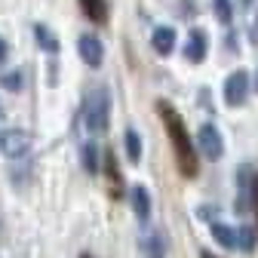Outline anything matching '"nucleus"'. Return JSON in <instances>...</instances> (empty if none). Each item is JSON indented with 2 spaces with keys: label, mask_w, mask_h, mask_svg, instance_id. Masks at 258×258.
I'll list each match as a JSON object with an SVG mask.
<instances>
[{
  "label": "nucleus",
  "mask_w": 258,
  "mask_h": 258,
  "mask_svg": "<svg viewBox=\"0 0 258 258\" xmlns=\"http://www.w3.org/2000/svg\"><path fill=\"white\" fill-rule=\"evenodd\" d=\"M157 114H160V120H163V129H166V136H169V145H172V154H175L178 172H181L184 178H197V172H200L197 145H194V139H190V133H187L181 114H178L166 99L157 102Z\"/></svg>",
  "instance_id": "nucleus-1"
},
{
  "label": "nucleus",
  "mask_w": 258,
  "mask_h": 258,
  "mask_svg": "<svg viewBox=\"0 0 258 258\" xmlns=\"http://www.w3.org/2000/svg\"><path fill=\"white\" fill-rule=\"evenodd\" d=\"M80 117H83L89 133H105L111 126V92H108V86H95L86 92Z\"/></svg>",
  "instance_id": "nucleus-2"
},
{
  "label": "nucleus",
  "mask_w": 258,
  "mask_h": 258,
  "mask_svg": "<svg viewBox=\"0 0 258 258\" xmlns=\"http://www.w3.org/2000/svg\"><path fill=\"white\" fill-rule=\"evenodd\" d=\"M221 95H224V105H228V108H240L246 102V95H249V71H243V68L231 71L228 77H224Z\"/></svg>",
  "instance_id": "nucleus-3"
},
{
  "label": "nucleus",
  "mask_w": 258,
  "mask_h": 258,
  "mask_svg": "<svg viewBox=\"0 0 258 258\" xmlns=\"http://www.w3.org/2000/svg\"><path fill=\"white\" fill-rule=\"evenodd\" d=\"M31 151V136L25 129H0V154L10 157V160H19V157H28Z\"/></svg>",
  "instance_id": "nucleus-4"
},
{
  "label": "nucleus",
  "mask_w": 258,
  "mask_h": 258,
  "mask_svg": "<svg viewBox=\"0 0 258 258\" xmlns=\"http://www.w3.org/2000/svg\"><path fill=\"white\" fill-rule=\"evenodd\" d=\"M197 148H200V154H203L206 160H221V154H224V139H221V133H218L212 123H203V126L197 129Z\"/></svg>",
  "instance_id": "nucleus-5"
},
{
  "label": "nucleus",
  "mask_w": 258,
  "mask_h": 258,
  "mask_svg": "<svg viewBox=\"0 0 258 258\" xmlns=\"http://www.w3.org/2000/svg\"><path fill=\"white\" fill-rule=\"evenodd\" d=\"M77 55L83 58V64H89V68H102V61H105V43L95 34H80L77 37Z\"/></svg>",
  "instance_id": "nucleus-6"
},
{
  "label": "nucleus",
  "mask_w": 258,
  "mask_h": 258,
  "mask_svg": "<svg viewBox=\"0 0 258 258\" xmlns=\"http://www.w3.org/2000/svg\"><path fill=\"white\" fill-rule=\"evenodd\" d=\"M209 52V34L203 28H194L190 34H187V43H184V58L194 61V64H200Z\"/></svg>",
  "instance_id": "nucleus-7"
},
{
  "label": "nucleus",
  "mask_w": 258,
  "mask_h": 258,
  "mask_svg": "<svg viewBox=\"0 0 258 258\" xmlns=\"http://www.w3.org/2000/svg\"><path fill=\"white\" fill-rule=\"evenodd\" d=\"M175 43H178V34H175V28H169V25H160V28H154V34H151V46H154V52L157 55H172L175 52Z\"/></svg>",
  "instance_id": "nucleus-8"
},
{
  "label": "nucleus",
  "mask_w": 258,
  "mask_h": 258,
  "mask_svg": "<svg viewBox=\"0 0 258 258\" xmlns=\"http://www.w3.org/2000/svg\"><path fill=\"white\" fill-rule=\"evenodd\" d=\"M105 178H108V190H111V197L120 200L123 197V175L117 169V154L114 151H105V166H102Z\"/></svg>",
  "instance_id": "nucleus-9"
},
{
  "label": "nucleus",
  "mask_w": 258,
  "mask_h": 258,
  "mask_svg": "<svg viewBox=\"0 0 258 258\" xmlns=\"http://www.w3.org/2000/svg\"><path fill=\"white\" fill-rule=\"evenodd\" d=\"M80 163H83L86 175H99L102 172L105 157H102V151H99V145H95V142H83L80 145Z\"/></svg>",
  "instance_id": "nucleus-10"
},
{
  "label": "nucleus",
  "mask_w": 258,
  "mask_h": 258,
  "mask_svg": "<svg viewBox=\"0 0 258 258\" xmlns=\"http://www.w3.org/2000/svg\"><path fill=\"white\" fill-rule=\"evenodd\" d=\"M129 203H133V212L139 221H148L151 218V190L145 184H136L129 190Z\"/></svg>",
  "instance_id": "nucleus-11"
},
{
  "label": "nucleus",
  "mask_w": 258,
  "mask_h": 258,
  "mask_svg": "<svg viewBox=\"0 0 258 258\" xmlns=\"http://www.w3.org/2000/svg\"><path fill=\"white\" fill-rule=\"evenodd\" d=\"M34 40H37V46H40L43 52H49V55H55V52L61 49V43H58V37H55V31L46 28L43 22L34 25Z\"/></svg>",
  "instance_id": "nucleus-12"
},
{
  "label": "nucleus",
  "mask_w": 258,
  "mask_h": 258,
  "mask_svg": "<svg viewBox=\"0 0 258 258\" xmlns=\"http://www.w3.org/2000/svg\"><path fill=\"white\" fill-rule=\"evenodd\" d=\"M80 10L89 22L108 25V0H80Z\"/></svg>",
  "instance_id": "nucleus-13"
},
{
  "label": "nucleus",
  "mask_w": 258,
  "mask_h": 258,
  "mask_svg": "<svg viewBox=\"0 0 258 258\" xmlns=\"http://www.w3.org/2000/svg\"><path fill=\"white\" fill-rule=\"evenodd\" d=\"M166 237L160 234V231H154V234H148L145 240H142V252H145V258H166Z\"/></svg>",
  "instance_id": "nucleus-14"
},
{
  "label": "nucleus",
  "mask_w": 258,
  "mask_h": 258,
  "mask_svg": "<svg viewBox=\"0 0 258 258\" xmlns=\"http://www.w3.org/2000/svg\"><path fill=\"white\" fill-rule=\"evenodd\" d=\"M123 151H126V160L133 166L142 163V136L136 133V129H126L123 133Z\"/></svg>",
  "instance_id": "nucleus-15"
},
{
  "label": "nucleus",
  "mask_w": 258,
  "mask_h": 258,
  "mask_svg": "<svg viewBox=\"0 0 258 258\" xmlns=\"http://www.w3.org/2000/svg\"><path fill=\"white\" fill-rule=\"evenodd\" d=\"M212 237L221 249H237V231L228 228V224H221V221H212Z\"/></svg>",
  "instance_id": "nucleus-16"
},
{
  "label": "nucleus",
  "mask_w": 258,
  "mask_h": 258,
  "mask_svg": "<svg viewBox=\"0 0 258 258\" xmlns=\"http://www.w3.org/2000/svg\"><path fill=\"white\" fill-rule=\"evenodd\" d=\"M22 83H25L22 68H19V71H4V74H0V86L10 89V92H19V89H22Z\"/></svg>",
  "instance_id": "nucleus-17"
},
{
  "label": "nucleus",
  "mask_w": 258,
  "mask_h": 258,
  "mask_svg": "<svg viewBox=\"0 0 258 258\" xmlns=\"http://www.w3.org/2000/svg\"><path fill=\"white\" fill-rule=\"evenodd\" d=\"M212 10H215V19L221 25H231V0H215Z\"/></svg>",
  "instance_id": "nucleus-18"
},
{
  "label": "nucleus",
  "mask_w": 258,
  "mask_h": 258,
  "mask_svg": "<svg viewBox=\"0 0 258 258\" xmlns=\"http://www.w3.org/2000/svg\"><path fill=\"white\" fill-rule=\"evenodd\" d=\"M237 246H243V252H255V231L252 228L237 231Z\"/></svg>",
  "instance_id": "nucleus-19"
},
{
  "label": "nucleus",
  "mask_w": 258,
  "mask_h": 258,
  "mask_svg": "<svg viewBox=\"0 0 258 258\" xmlns=\"http://www.w3.org/2000/svg\"><path fill=\"white\" fill-rule=\"evenodd\" d=\"M252 212L258 218V172H255V184H252Z\"/></svg>",
  "instance_id": "nucleus-20"
},
{
  "label": "nucleus",
  "mask_w": 258,
  "mask_h": 258,
  "mask_svg": "<svg viewBox=\"0 0 258 258\" xmlns=\"http://www.w3.org/2000/svg\"><path fill=\"white\" fill-rule=\"evenodd\" d=\"M197 215H200L203 221H212V215H215V209H212V206H200V209H197Z\"/></svg>",
  "instance_id": "nucleus-21"
},
{
  "label": "nucleus",
  "mask_w": 258,
  "mask_h": 258,
  "mask_svg": "<svg viewBox=\"0 0 258 258\" xmlns=\"http://www.w3.org/2000/svg\"><path fill=\"white\" fill-rule=\"evenodd\" d=\"M7 55H10V46H7L4 37H0V61H7Z\"/></svg>",
  "instance_id": "nucleus-22"
},
{
  "label": "nucleus",
  "mask_w": 258,
  "mask_h": 258,
  "mask_svg": "<svg viewBox=\"0 0 258 258\" xmlns=\"http://www.w3.org/2000/svg\"><path fill=\"white\" fill-rule=\"evenodd\" d=\"M252 43H258V16H255V22H252Z\"/></svg>",
  "instance_id": "nucleus-23"
},
{
  "label": "nucleus",
  "mask_w": 258,
  "mask_h": 258,
  "mask_svg": "<svg viewBox=\"0 0 258 258\" xmlns=\"http://www.w3.org/2000/svg\"><path fill=\"white\" fill-rule=\"evenodd\" d=\"M240 7H243V10H249V7H252V0H240Z\"/></svg>",
  "instance_id": "nucleus-24"
},
{
  "label": "nucleus",
  "mask_w": 258,
  "mask_h": 258,
  "mask_svg": "<svg viewBox=\"0 0 258 258\" xmlns=\"http://www.w3.org/2000/svg\"><path fill=\"white\" fill-rule=\"evenodd\" d=\"M200 258H215V255H212V252H206V249H203V252H200Z\"/></svg>",
  "instance_id": "nucleus-25"
},
{
  "label": "nucleus",
  "mask_w": 258,
  "mask_h": 258,
  "mask_svg": "<svg viewBox=\"0 0 258 258\" xmlns=\"http://www.w3.org/2000/svg\"><path fill=\"white\" fill-rule=\"evenodd\" d=\"M80 258H92V255H89V252H83V255H80Z\"/></svg>",
  "instance_id": "nucleus-26"
},
{
  "label": "nucleus",
  "mask_w": 258,
  "mask_h": 258,
  "mask_svg": "<svg viewBox=\"0 0 258 258\" xmlns=\"http://www.w3.org/2000/svg\"><path fill=\"white\" fill-rule=\"evenodd\" d=\"M255 92H258V80H255Z\"/></svg>",
  "instance_id": "nucleus-27"
},
{
  "label": "nucleus",
  "mask_w": 258,
  "mask_h": 258,
  "mask_svg": "<svg viewBox=\"0 0 258 258\" xmlns=\"http://www.w3.org/2000/svg\"><path fill=\"white\" fill-rule=\"evenodd\" d=\"M0 114H4V108H0Z\"/></svg>",
  "instance_id": "nucleus-28"
}]
</instances>
